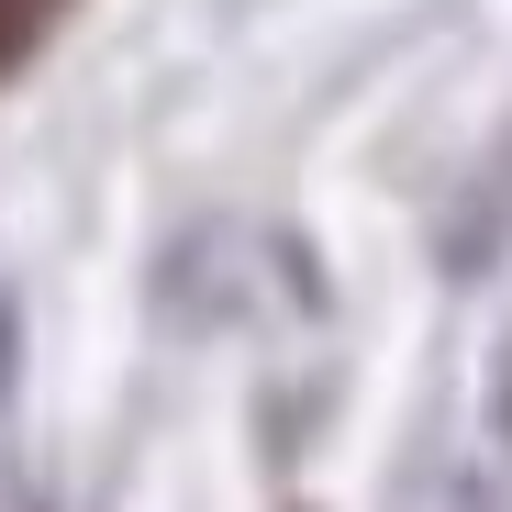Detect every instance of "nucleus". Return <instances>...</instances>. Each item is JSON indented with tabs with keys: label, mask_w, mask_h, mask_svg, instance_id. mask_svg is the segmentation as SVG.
Here are the masks:
<instances>
[{
	"label": "nucleus",
	"mask_w": 512,
	"mask_h": 512,
	"mask_svg": "<svg viewBox=\"0 0 512 512\" xmlns=\"http://www.w3.org/2000/svg\"><path fill=\"white\" fill-rule=\"evenodd\" d=\"M479 401H490V446L512 457V334L490 346V379H479Z\"/></svg>",
	"instance_id": "nucleus-1"
}]
</instances>
